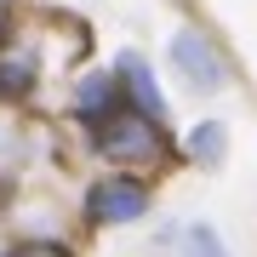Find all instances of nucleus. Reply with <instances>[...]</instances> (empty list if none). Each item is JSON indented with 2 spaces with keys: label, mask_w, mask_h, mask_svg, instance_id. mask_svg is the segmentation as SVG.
<instances>
[{
  "label": "nucleus",
  "mask_w": 257,
  "mask_h": 257,
  "mask_svg": "<svg viewBox=\"0 0 257 257\" xmlns=\"http://www.w3.org/2000/svg\"><path fill=\"white\" fill-rule=\"evenodd\" d=\"M166 57H172L177 80H183L189 92H200V97H211V92L229 86V57H223V46L206 35V29H177Z\"/></svg>",
  "instance_id": "f257e3e1"
},
{
  "label": "nucleus",
  "mask_w": 257,
  "mask_h": 257,
  "mask_svg": "<svg viewBox=\"0 0 257 257\" xmlns=\"http://www.w3.org/2000/svg\"><path fill=\"white\" fill-rule=\"evenodd\" d=\"M92 143H97L103 160H160L166 126L149 120V114H138V109H120V114H109V120L92 132Z\"/></svg>",
  "instance_id": "f03ea898"
},
{
  "label": "nucleus",
  "mask_w": 257,
  "mask_h": 257,
  "mask_svg": "<svg viewBox=\"0 0 257 257\" xmlns=\"http://www.w3.org/2000/svg\"><path fill=\"white\" fill-rule=\"evenodd\" d=\"M149 206H155V194H149L143 177H103V183H92V194H86V217L103 223V229H126V223H143Z\"/></svg>",
  "instance_id": "7ed1b4c3"
},
{
  "label": "nucleus",
  "mask_w": 257,
  "mask_h": 257,
  "mask_svg": "<svg viewBox=\"0 0 257 257\" xmlns=\"http://www.w3.org/2000/svg\"><path fill=\"white\" fill-rule=\"evenodd\" d=\"M114 86H120V97H126V109H138V114H149V120L166 126V92H160L155 69H149L138 52H120L114 57Z\"/></svg>",
  "instance_id": "20e7f679"
},
{
  "label": "nucleus",
  "mask_w": 257,
  "mask_h": 257,
  "mask_svg": "<svg viewBox=\"0 0 257 257\" xmlns=\"http://www.w3.org/2000/svg\"><path fill=\"white\" fill-rule=\"evenodd\" d=\"M126 109V97H120V86H114V69L109 74H92V80H80V92H74V114L86 120V126H103L109 114H120Z\"/></svg>",
  "instance_id": "39448f33"
},
{
  "label": "nucleus",
  "mask_w": 257,
  "mask_h": 257,
  "mask_svg": "<svg viewBox=\"0 0 257 257\" xmlns=\"http://www.w3.org/2000/svg\"><path fill=\"white\" fill-rule=\"evenodd\" d=\"M40 86V57L35 52H0V97H29Z\"/></svg>",
  "instance_id": "423d86ee"
},
{
  "label": "nucleus",
  "mask_w": 257,
  "mask_h": 257,
  "mask_svg": "<svg viewBox=\"0 0 257 257\" xmlns=\"http://www.w3.org/2000/svg\"><path fill=\"white\" fill-rule=\"evenodd\" d=\"M189 160H200V166H217L223 160V149H229V132H223V120H200V126L189 132Z\"/></svg>",
  "instance_id": "0eeeda50"
},
{
  "label": "nucleus",
  "mask_w": 257,
  "mask_h": 257,
  "mask_svg": "<svg viewBox=\"0 0 257 257\" xmlns=\"http://www.w3.org/2000/svg\"><path fill=\"white\" fill-rule=\"evenodd\" d=\"M177 240H183V257H229V251H223V240H217V229H211V223H189V229L177 234Z\"/></svg>",
  "instance_id": "6e6552de"
},
{
  "label": "nucleus",
  "mask_w": 257,
  "mask_h": 257,
  "mask_svg": "<svg viewBox=\"0 0 257 257\" xmlns=\"http://www.w3.org/2000/svg\"><path fill=\"white\" fill-rule=\"evenodd\" d=\"M6 257H69L63 246H46V240H29V246H12Z\"/></svg>",
  "instance_id": "1a4fd4ad"
},
{
  "label": "nucleus",
  "mask_w": 257,
  "mask_h": 257,
  "mask_svg": "<svg viewBox=\"0 0 257 257\" xmlns=\"http://www.w3.org/2000/svg\"><path fill=\"white\" fill-rule=\"evenodd\" d=\"M6 40H12V12L0 6V46H6Z\"/></svg>",
  "instance_id": "9d476101"
}]
</instances>
